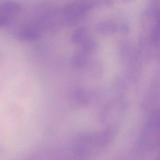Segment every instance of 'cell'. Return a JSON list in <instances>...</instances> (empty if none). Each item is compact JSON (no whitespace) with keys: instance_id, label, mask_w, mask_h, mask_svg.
<instances>
[{"instance_id":"277c9868","label":"cell","mask_w":160,"mask_h":160,"mask_svg":"<svg viewBox=\"0 0 160 160\" xmlns=\"http://www.w3.org/2000/svg\"><path fill=\"white\" fill-rule=\"evenodd\" d=\"M96 30L101 34H112L116 32L117 27L112 22H103L97 25Z\"/></svg>"},{"instance_id":"7a4b0ae2","label":"cell","mask_w":160,"mask_h":160,"mask_svg":"<svg viewBox=\"0 0 160 160\" xmlns=\"http://www.w3.org/2000/svg\"><path fill=\"white\" fill-rule=\"evenodd\" d=\"M20 10V6L16 2H7L0 5V15L10 18L18 13Z\"/></svg>"},{"instance_id":"6da1fadb","label":"cell","mask_w":160,"mask_h":160,"mask_svg":"<svg viewBox=\"0 0 160 160\" xmlns=\"http://www.w3.org/2000/svg\"><path fill=\"white\" fill-rule=\"evenodd\" d=\"M89 5L77 3H70L66 5L62 10V15L66 19L71 20L79 16L89 9Z\"/></svg>"},{"instance_id":"3957f363","label":"cell","mask_w":160,"mask_h":160,"mask_svg":"<svg viewBox=\"0 0 160 160\" xmlns=\"http://www.w3.org/2000/svg\"><path fill=\"white\" fill-rule=\"evenodd\" d=\"M41 32L36 27H28L22 29L18 34V38L26 41H35L40 38Z\"/></svg>"},{"instance_id":"52a82bcc","label":"cell","mask_w":160,"mask_h":160,"mask_svg":"<svg viewBox=\"0 0 160 160\" xmlns=\"http://www.w3.org/2000/svg\"><path fill=\"white\" fill-rule=\"evenodd\" d=\"M123 2H130L131 1H133V0H121Z\"/></svg>"},{"instance_id":"5b68a950","label":"cell","mask_w":160,"mask_h":160,"mask_svg":"<svg viewBox=\"0 0 160 160\" xmlns=\"http://www.w3.org/2000/svg\"><path fill=\"white\" fill-rule=\"evenodd\" d=\"M88 37V32L85 28H80L77 29L72 35V41L75 43L82 44Z\"/></svg>"},{"instance_id":"8992f818","label":"cell","mask_w":160,"mask_h":160,"mask_svg":"<svg viewBox=\"0 0 160 160\" xmlns=\"http://www.w3.org/2000/svg\"><path fill=\"white\" fill-rule=\"evenodd\" d=\"M10 21V18L0 15V28L7 26Z\"/></svg>"}]
</instances>
